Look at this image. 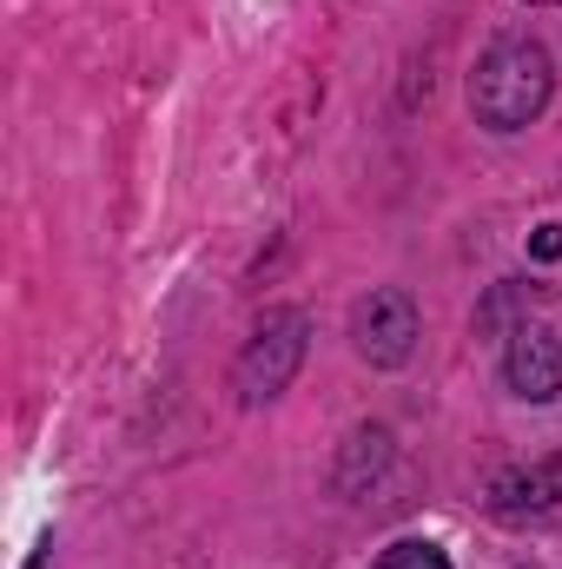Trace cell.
Returning <instances> with one entry per match:
<instances>
[{
  "label": "cell",
  "mask_w": 562,
  "mask_h": 569,
  "mask_svg": "<svg viewBox=\"0 0 562 569\" xmlns=\"http://www.w3.org/2000/svg\"><path fill=\"white\" fill-rule=\"evenodd\" d=\"M530 7H562V0H530Z\"/></svg>",
  "instance_id": "9c48e42d"
},
{
  "label": "cell",
  "mask_w": 562,
  "mask_h": 569,
  "mask_svg": "<svg viewBox=\"0 0 562 569\" xmlns=\"http://www.w3.org/2000/svg\"><path fill=\"white\" fill-rule=\"evenodd\" d=\"M371 569H450V557L436 543H423V537H404V543H391Z\"/></svg>",
  "instance_id": "52a82bcc"
},
{
  "label": "cell",
  "mask_w": 562,
  "mask_h": 569,
  "mask_svg": "<svg viewBox=\"0 0 562 569\" xmlns=\"http://www.w3.org/2000/svg\"><path fill=\"white\" fill-rule=\"evenodd\" d=\"M304 345H311V318H304L298 305H279V311H265V318H259V331L245 338V351H239V365H232V391H239V405H245V411L272 405L284 385L298 378Z\"/></svg>",
  "instance_id": "7a4b0ae2"
},
{
  "label": "cell",
  "mask_w": 562,
  "mask_h": 569,
  "mask_svg": "<svg viewBox=\"0 0 562 569\" xmlns=\"http://www.w3.org/2000/svg\"><path fill=\"white\" fill-rule=\"evenodd\" d=\"M27 569H47V557H33V563H27Z\"/></svg>",
  "instance_id": "30bf717a"
},
{
  "label": "cell",
  "mask_w": 562,
  "mask_h": 569,
  "mask_svg": "<svg viewBox=\"0 0 562 569\" xmlns=\"http://www.w3.org/2000/svg\"><path fill=\"white\" fill-rule=\"evenodd\" d=\"M550 93H556L550 53H543L536 40H523V33L490 40V53H483L476 73H470V113H476V127H490V133H523V127L550 107Z\"/></svg>",
  "instance_id": "6da1fadb"
},
{
  "label": "cell",
  "mask_w": 562,
  "mask_h": 569,
  "mask_svg": "<svg viewBox=\"0 0 562 569\" xmlns=\"http://www.w3.org/2000/svg\"><path fill=\"white\" fill-rule=\"evenodd\" d=\"M384 457H391V437L384 430H351L344 463H338V490H364V463L384 470Z\"/></svg>",
  "instance_id": "8992f818"
},
{
  "label": "cell",
  "mask_w": 562,
  "mask_h": 569,
  "mask_svg": "<svg viewBox=\"0 0 562 569\" xmlns=\"http://www.w3.org/2000/svg\"><path fill=\"white\" fill-rule=\"evenodd\" d=\"M418 298L404 291V284H378L371 298H358V311H351V345H358V358L364 365H378V371H398V365H411V351H418Z\"/></svg>",
  "instance_id": "3957f363"
},
{
  "label": "cell",
  "mask_w": 562,
  "mask_h": 569,
  "mask_svg": "<svg viewBox=\"0 0 562 569\" xmlns=\"http://www.w3.org/2000/svg\"><path fill=\"white\" fill-rule=\"evenodd\" d=\"M503 378L523 405H556L562 398V338L550 325H516L503 351Z\"/></svg>",
  "instance_id": "277c9868"
},
{
  "label": "cell",
  "mask_w": 562,
  "mask_h": 569,
  "mask_svg": "<svg viewBox=\"0 0 562 569\" xmlns=\"http://www.w3.org/2000/svg\"><path fill=\"white\" fill-rule=\"evenodd\" d=\"M562 503V457H543V463H516V470H496L490 477V510L523 523V517H543Z\"/></svg>",
  "instance_id": "5b68a950"
},
{
  "label": "cell",
  "mask_w": 562,
  "mask_h": 569,
  "mask_svg": "<svg viewBox=\"0 0 562 569\" xmlns=\"http://www.w3.org/2000/svg\"><path fill=\"white\" fill-rule=\"evenodd\" d=\"M562 252V226H543V232H536V259H556Z\"/></svg>",
  "instance_id": "ba28073f"
}]
</instances>
